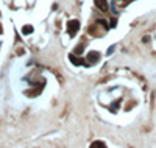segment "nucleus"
Here are the masks:
<instances>
[{"mask_svg":"<svg viewBox=\"0 0 156 148\" xmlns=\"http://www.w3.org/2000/svg\"><path fill=\"white\" fill-rule=\"evenodd\" d=\"M78 28H80V22L78 20H70V22H69V34H70V36L77 34Z\"/></svg>","mask_w":156,"mask_h":148,"instance_id":"obj_1","label":"nucleus"},{"mask_svg":"<svg viewBox=\"0 0 156 148\" xmlns=\"http://www.w3.org/2000/svg\"><path fill=\"white\" fill-rule=\"evenodd\" d=\"M95 6L98 9H102V11H106L108 9V2L106 0H95Z\"/></svg>","mask_w":156,"mask_h":148,"instance_id":"obj_2","label":"nucleus"},{"mask_svg":"<svg viewBox=\"0 0 156 148\" xmlns=\"http://www.w3.org/2000/svg\"><path fill=\"white\" fill-rule=\"evenodd\" d=\"M98 58H100V55L92 52V53L88 55V62H95V61H98Z\"/></svg>","mask_w":156,"mask_h":148,"instance_id":"obj_3","label":"nucleus"},{"mask_svg":"<svg viewBox=\"0 0 156 148\" xmlns=\"http://www.w3.org/2000/svg\"><path fill=\"white\" fill-rule=\"evenodd\" d=\"M70 61H74V64H77V65H78V64H81V62H83L81 59H77V58L74 56V55H70Z\"/></svg>","mask_w":156,"mask_h":148,"instance_id":"obj_4","label":"nucleus"},{"mask_svg":"<svg viewBox=\"0 0 156 148\" xmlns=\"http://www.w3.org/2000/svg\"><path fill=\"white\" fill-rule=\"evenodd\" d=\"M92 148H105V145L102 142H95L94 145H92Z\"/></svg>","mask_w":156,"mask_h":148,"instance_id":"obj_5","label":"nucleus"},{"mask_svg":"<svg viewBox=\"0 0 156 148\" xmlns=\"http://www.w3.org/2000/svg\"><path fill=\"white\" fill-rule=\"evenodd\" d=\"M31 31H33L31 27H25V28H24V33H25V34H28V33H31Z\"/></svg>","mask_w":156,"mask_h":148,"instance_id":"obj_6","label":"nucleus"},{"mask_svg":"<svg viewBox=\"0 0 156 148\" xmlns=\"http://www.w3.org/2000/svg\"><path fill=\"white\" fill-rule=\"evenodd\" d=\"M0 33H2V28H0Z\"/></svg>","mask_w":156,"mask_h":148,"instance_id":"obj_7","label":"nucleus"},{"mask_svg":"<svg viewBox=\"0 0 156 148\" xmlns=\"http://www.w3.org/2000/svg\"><path fill=\"white\" fill-rule=\"evenodd\" d=\"M123 2H125V0H123Z\"/></svg>","mask_w":156,"mask_h":148,"instance_id":"obj_8","label":"nucleus"}]
</instances>
